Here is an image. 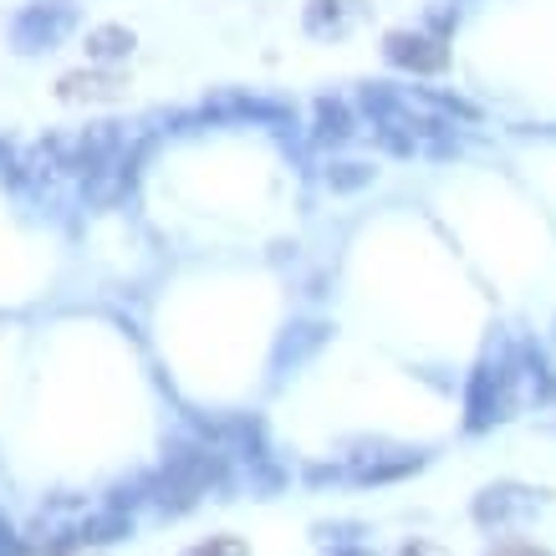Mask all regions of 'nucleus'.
<instances>
[{
  "label": "nucleus",
  "mask_w": 556,
  "mask_h": 556,
  "mask_svg": "<svg viewBox=\"0 0 556 556\" xmlns=\"http://www.w3.org/2000/svg\"><path fill=\"white\" fill-rule=\"evenodd\" d=\"M134 47V36L128 31H98L92 36V56H118V51Z\"/></svg>",
  "instance_id": "f257e3e1"
},
{
  "label": "nucleus",
  "mask_w": 556,
  "mask_h": 556,
  "mask_svg": "<svg viewBox=\"0 0 556 556\" xmlns=\"http://www.w3.org/2000/svg\"><path fill=\"white\" fill-rule=\"evenodd\" d=\"M189 556H245V546L240 541H210V546H200V552H189Z\"/></svg>",
  "instance_id": "f03ea898"
}]
</instances>
